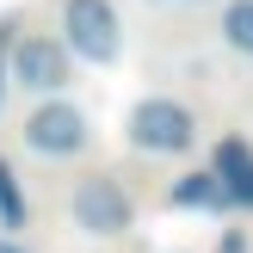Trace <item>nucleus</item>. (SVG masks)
I'll return each instance as SVG.
<instances>
[{
  "label": "nucleus",
  "instance_id": "obj_1",
  "mask_svg": "<svg viewBox=\"0 0 253 253\" xmlns=\"http://www.w3.org/2000/svg\"><path fill=\"white\" fill-rule=\"evenodd\" d=\"M62 31H68L74 56H86V62H111L124 43L111 0H62Z\"/></svg>",
  "mask_w": 253,
  "mask_h": 253
},
{
  "label": "nucleus",
  "instance_id": "obj_6",
  "mask_svg": "<svg viewBox=\"0 0 253 253\" xmlns=\"http://www.w3.org/2000/svg\"><path fill=\"white\" fill-rule=\"evenodd\" d=\"M173 204H185V210H198V204H229V192H222V179L216 173H185L179 185H173Z\"/></svg>",
  "mask_w": 253,
  "mask_h": 253
},
{
  "label": "nucleus",
  "instance_id": "obj_4",
  "mask_svg": "<svg viewBox=\"0 0 253 253\" xmlns=\"http://www.w3.org/2000/svg\"><path fill=\"white\" fill-rule=\"evenodd\" d=\"M25 142L37 148V155H74V148H86V118L81 105H43L25 118Z\"/></svg>",
  "mask_w": 253,
  "mask_h": 253
},
{
  "label": "nucleus",
  "instance_id": "obj_11",
  "mask_svg": "<svg viewBox=\"0 0 253 253\" xmlns=\"http://www.w3.org/2000/svg\"><path fill=\"white\" fill-rule=\"evenodd\" d=\"M0 253H25V247H19V241H0Z\"/></svg>",
  "mask_w": 253,
  "mask_h": 253
},
{
  "label": "nucleus",
  "instance_id": "obj_5",
  "mask_svg": "<svg viewBox=\"0 0 253 253\" xmlns=\"http://www.w3.org/2000/svg\"><path fill=\"white\" fill-rule=\"evenodd\" d=\"M12 74H19V86H31V93H56V86H68V56H62V43H49V37H25V43L12 49Z\"/></svg>",
  "mask_w": 253,
  "mask_h": 253
},
{
  "label": "nucleus",
  "instance_id": "obj_10",
  "mask_svg": "<svg viewBox=\"0 0 253 253\" xmlns=\"http://www.w3.org/2000/svg\"><path fill=\"white\" fill-rule=\"evenodd\" d=\"M222 192H229V204H253V161H247L241 173H235L229 185H222Z\"/></svg>",
  "mask_w": 253,
  "mask_h": 253
},
{
  "label": "nucleus",
  "instance_id": "obj_3",
  "mask_svg": "<svg viewBox=\"0 0 253 253\" xmlns=\"http://www.w3.org/2000/svg\"><path fill=\"white\" fill-rule=\"evenodd\" d=\"M130 198H124L118 179H86L81 192H74V222H81L86 235H124L130 229Z\"/></svg>",
  "mask_w": 253,
  "mask_h": 253
},
{
  "label": "nucleus",
  "instance_id": "obj_9",
  "mask_svg": "<svg viewBox=\"0 0 253 253\" xmlns=\"http://www.w3.org/2000/svg\"><path fill=\"white\" fill-rule=\"evenodd\" d=\"M241 167H247V148L235 142V136H229V142H216V179L229 185V179H235V173H241Z\"/></svg>",
  "mask_w": 253,
  "mask_h": 253
},
{
  "label": "nucleus",
  "instance_id": "obj_8",
  "mask_svg": "<svg viewBox=\"0 0 253 253\" xmlns=\"http://www.w3.org/2000/svg\"><path fill=\"white\" fill-rule=\"evenodd\" d=\"M0 216H6V229H19V222H25V198H19V185H12L6 167H0Z\"/></svg>",
  "mask_w": 253,
  "mask_h": 253
},
{
  "label": "nucleus",
  "instance_id": "obj_2",
  "mask_svg": "<svg viewBox=\"0 0 253 253\" xmlns=\"http://www.w3.org/2000/svg\"><path fill=\"white\" fill-rule=\"evenodd\" d=\"M130 142L148 155H173V148L192 142V111L173 105V99H142L130 111Z\"/></svg>",
  "mask_w": 253,
  "mask_h": 253
},
{
  "label": "nucleus",
  "instance_id": "obj_7",
  "mask_svg": "<svg viewBox=\"0 0 253 253\" xmlns=\"http://www.w3.org/2000/svg\"><path fill=\"white\" fill-rule=\"evenodd\" d=\"M222 37H229L241 56H253V0H235V6L222 12Z\"/></svg>",
  "mask_w": 253,
  "mask_h": 253
}]
</instances>
